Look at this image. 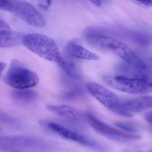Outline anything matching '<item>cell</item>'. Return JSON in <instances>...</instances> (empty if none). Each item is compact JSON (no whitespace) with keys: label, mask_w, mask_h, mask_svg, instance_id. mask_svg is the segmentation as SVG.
Wrapping results in <instances>:
<instances>
[{"label":"cell","mask_w":152,"mask_h":152,"mask_svg":"<svg viewBox=\"0 0 152 152\" xmlns=\"http://www.w3.org/2000/svg\"><path fill=\"white\" fill-rule=\"evenodd\" d=\"M0 35H8L14 32L9 25L1 18L0 19Z\"/></svg>","instance_id":"obj_20"},{"label":"cell","mask_w":152,"mask_h":152,"mask_svg":"<svg viewBox=\"0 0 152 152\" xmlns=\"http://www.w3.org/2000/svg\"><path fill=\"white\" fill-rule=\"evenodd\" d=\"M25 46L39 56L58 64L63 59L55 41L41 34H31L23 38Z\"/></svg>","instance_id":"obj_2"},{"label":"cell","mask_w":152,"mask_h":152,"mask_svg":"<svg viewBox=\"0 0 152 152\" xmlns=\"http://www.w3.org/2000/svg\"><path fill=\"white\" fill-rule=\"evenodd\" d=\"M120 106L127 113H138L152 107V96H144L121 102Z\"/></svg>","instance_id":"obj_12"},{"label":"cell","mask_w":152,"mask_h":152,"mask_svg":"<svg viewBox=\"0 0 152 152\" xmlns=\"http://www.w3.org/2000/svg\"><path fill=\"white\" fill-rule=\"evenodd\" d=\"M47 109L54 114L70 120L72 122H77L82 121L83 116L79 110L71 106L50 105L47 107Z\"/></svg>","instance_id":"obj_13"},{"label":"cell","mask_w":152,"mask_h":152,"mask_svg":"<svg viewBox=\"0 0 152 152\" xmlns=\"http://www.w3.org/2000/svg\"><path fill=\"white\" fill-rule=\"evenodd\" d=\"M4 80L7 84L16 90L28 89L39 83L38 75L26 67L20 61L14 60L10 64Z\"/></svg>","instance_id":"obj_4"},{"label":"cell","mask_w":152,"mask_h":152,"mask_svg":"<svg viewBox=\"0 0 152 152\" xmlns=\"http://www.w3.org/2000/svg\"><path fill=\"white\" fill-rule=\"evenodd\" d=\"M23 40L21 36L17 33H13L6 35H0L1 48H7L18 45Z\"/></svg>","instance_id":"obj_17"},{"label":"cell","mask_w":152,"mask_h":152,"mask_svg":"<svg viewBox=\"0 0 152 152\" xmlns=\"http://www.w3.org/2000/svg\"><path fill=\"white\" fill-rule=\"evenodd\" d=\"M91 2L96 7H99L102 6L103 1H91Z\"/></svg>","instance_id":"obj_24"},{"label":"cell","mask_w":152,"mask_h":152,"mask_svg":"<svg viewBox=\"0 0 152 152\" xmlns=\"http://www.w3.org/2000/svg\"><path fill=\"white\" fill-rule=\"evenodd\" d=\"M116 70L120 75L138 80L152 88V72L150 70L140 69L125 62L118 64Z\"/></svg>","instance_id":"obj_11"},{"label":"cell","mask_w":152,"mask_h":152,"mask_svg":"<svg viewBox=\"0 0 152 152\" xmlns=\"http://www.w3.org/2000/svg\"><path fill=\"white\" fill-rule=\"evenodd\" d=\"M6 66V64L2 62H1V74L2 73V72L5 69Z\"/></svg>","instance_id":"obj_25"},{"label":"cell","mask_w":152,"mask_h":152,"mask_svg":"<svg viewBox=\"0 0 152 152\" xmlns=\"http://www.w3.org/2000/svg\"><path fill=\"white\" fill-rule=\"evenodd\" d=\"M41 141L34 138L29 137H10L1 139V148L11 152H25L27 151H33L34 148L37 150L38 146Z\"/></svg>","instance_id":"obj_9"},{"label":"cell","mask_w":152,"mask_h":152,"mask_svg":"<svg viewBox=\"0 0 152 152\" xmlns=\"http://www.w3.org/2000/svg\"><path fill=\"white\" fill-rule=\"evenodd\" d=\"M87 90L106 107L114 112L120 105L121 101L118 97L104 87L93 83L86 86Z\"/></svg>","instance_id":"obj_10"},{"label":"cell","mask_w":152,"mask_h":152,"mask_svg":"<svg viewBox=\"0 0 152 152\" xmlns=\"http://www.w3.org/2000/svg\"><path fill=\"white\" fill-rule=\"evenodd\" d=\"M134 2L145 7H152V1H135Z\"/></svg>","instance_id":"obj_23"},{"label":"cell","mask_w":152,"mask_h":152,"mask_svg":"<svg viewBox=\"0 0 152 152\" xmlns=\"http://www.w3.org/2000/svg\"><path fill=\"white\" fill-rule=\"evenodd\" d=\"M86 119L92 128L98 133L115 140L124 141L127 139H137L140 137L133 134H129L111 127L106 123L96 118L89 113H87Z\"/></svg>","instance_id":"obj_8"},{"label":"cell","mask_w":152,"mask_h":152,"mask_svg":"<svg viewBox=\"0 0 152 152\" xmlns=\"http://www.w3.org/2000/svg\"><path fill=\"white\" fill-rule=\"evenodd\" d=\"M11 96L15 102L27 104L36 100L39 97V93L32 90H16L11 93Z\"/></svg>","instance_id":"obj_15"},{"label":"cell","mask_w":152,"mask_h":152,"mask_svg":"<svg viewBox=\"0 0 152 152\" xmlns=\"http://www.w3.org/2000/svg\"><path fill=\"white\" fill-rule=\"evenodd\" d=\"M83 38L91 46L110 51L121 58L126 64L140 69L148 70L135 51L113 37L98 33L89 27L83 33Z\"/></svg>","instance_id":"obj_1"},{"label":"cell","mask_w":152,"mask_h":152,"mask_svg":"<svg viewBox=\"0 0 152 152\" xmlns=\"http://www.w3.org/2000/svg\"><path fill=\"white\" fill-rule=\"evenodd\" d=\"M103 80L110 87L130 94H146L152 91V88L146 83L121 75H106Z\"/></svg>","instance_id":"obj_6"},{"label":"cell","mask_w":152,"mask_h":152,"mask_svg":"<svg viewBox=\"0 0 152 152\" xmlns=\"http://www.w3.org/2000/svg\"><path fill=\"white\" fill-rule=\"evenodd\" d=\"M42 124L52 132L66 140L74 141L99 151H105L103 146L96 140L69 129L58 124L52 121H43Z\"/></svg>","instance_id":"obj_7"},{"label":"cell","mask_w":152,"mask_h":152,"mask_svg":"<svg viewBox=\"0 0 152 152\" xmlns=\"http://www.w3.org/2000/svg\"><path fill=\"white\" fill-rule=\"evenodd\" d=\"M144 118L145 121L152 126V111L147 113L144 115Z\"/></svg>","instance_id":"obj_22"},{"label":"cell","mask_w":152,"mask_h":152,"mask_svg":"<svg viewBox=\"0 0 152 152\" xmlns=\"http://www.w3.org/2000/svg\"><path fill=\"white\" fill-rule=\"evenodd\" d=\"M0 9L13 13L32 26L43 27L46 25L44 17L34 6L26 1L0 0Z\"/></svg>","instance_id":"obj_3"},{"label":"cell","mask_w":152,"mask_h":152,"mask_svg":"<svg viewBox=\"0 0 152 152\" xmlns=\"http://www.w3.org/2000/svg\"><path fill=\"white\" fill-rule=\"evenodd\" d=\"M52 1H40L39 5L42 9L47 10L51 5Z\"/></svg>","instance_id":"obj_21"},{"label":"cell","mask_w":152,"mask_h":152,"mask_svg":"<svg viewBox=\"0 0 152 152\" xmlns=\"http://www.w3.org/2000/svg\"><path fill=\"white\" fill-rule=\"evenodd\" d=\"M89 28L95 32L131 42L142 47L152 44V34L147 32L124 28L91 26Z\"/></svg>","instance_id":"obj_5"},{"label":"cell","mask_w":152,"mask_h":152,"mask_svg":"<svg viewBox=\"0 0 152 152\" xmlns=\"http://www.w3.org/2000/svg\"><path fill=\"white\" fill-rule=\"evenodd\" d=\"M136 53L147 68L152 70V51L141 49L137 50Z\"/></svg>","instance_id":"obj_18"},{"label":"cell","mask_w":152,"mask_h":152,"mask_svg":"<svg viewBox=\"0 0 152 152\" xmlns=\"http://www.w3.org/2000/svg\"><path fill=\"white\" fill-rule=\"evenodd\" d=\"M58 64L60 68L69 77L77 80L81 78L82 75L80 69L74 62L64 60L63 58Z\"/></svg>","instance_id":"obj_16"},{"label":"cell","mask_w":152,"mask_h":152,"mask_svg":"<svg viewBox=\"0 0 152 152\" xmlns=\"http://www.w3.org/2000/svg\"><path fill=\"white\" fill-rule=\"evenodd\" d=\"M64 50L68 56L75 58L90 60H97L99 59V56L75 42L67 43L65 47Z\"/></svg>","instance_id":"obj_14"},{"label":"cell","mask_w":152,"mask_h":152,"mask_svg":"<svg viewBox=\"0 0 152 152\" xmlns=\"http://www.w3.org/2000/svg\"><path fill=\"white\" fill-rule=\"evenodd\" d=\"M115 124L122 129L126 131L127 132L134 133L137 131V128L131 124L124 122L117 121L115 122Z\"/></svg>","instance_id":"obj_19"}]
</instances>
